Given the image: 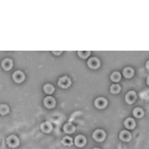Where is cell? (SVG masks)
<instances>
[{
    "label": "cell",
    "mask_w": 149,
    "mask_h": 149,
    "mask_svg": "<svg viewBox=\"0 0 149 149\" xmlns=\"http://www.w3.org/2000/svg\"><path fill=\"white\" fill-rule=\"evenodd\" d=\"M6 142L8 144L9 147L16 148L17 146H19V144H20V140H19V138L16 135H10L7 137Z\"/></svg>",
    "instance_id": "6da1fadb"
},
{
    "label": "cell",
    "mask_w": 149,
    "mask_h": 149,
    "mask_svg": "<svg viewBox=\"0 0 149 149\" xmlns=\"http://www.w3.org/2000/svg\"><path fill=\"white\" fill-rule=\"evenodd\" d=\"M105 136H107V134H105V132L103 131L102 129H97V130H95L93 133V139H95V141H98V142H102V141L104 140Z\"/></svg>",
    "instance_id": "7a4b0ae2"
},
{
    "label": "cell",
    "mask_w": 149,
    "mask_h": 149,
    "mask_svg": "<svg viewBox=\"0 0 149 149\" xmlns=\"http://www.w3.org/2000/svg\"><path fill=\"white\" fill-rule=\"evenodd\" d=\"M71 84H72L71 79H70L69 77H67V76L62 77V78H60L59 81H58V85H59L60 88H69V86H71Z\"/></svg>",
    "instance_id": "3957f363"
},
{
    "label": "cell",
    "mask_w": 149,
    "mask_h": 149,
    "mask_svg": "<svg viewBox=\"0 0 149 149\" xmlns=\"http://www.w3.org/2000/svg\"><path fill=\"white\" fill-rule=\"evenodd\" d=\"M12 78H13V81H15V83L21 84L24 80H25V74H24L23 72H21V71H16L15 73L13 74Z\"/></svg>",
    "instance_id": "277c9868"
},
{
    "label": "cell",
    "mask_w": 149,
    "mask_h": 149,
    "mask_svg": "<svg viewBox=\"0 0 149 149\" xmlns=\"http://www.w3.org/2000/svg\"><path fill=\"white\" fill-rule=\"evenodd\" d=\"M88 66L90 67L91 69L95 70V69L100 68V61L97 59V58L93 57V58H91V59L88 61Z\"/></svg>",
    "instance_id": "5b68a950"
},
{
    "label": "cell",
    "mask_w": 149,
    "mask_h": 149,
    "mask_svg": "<svg viewBox=\"0 0 149 149\" xmlns=\"http://www.w3.org/2000/svg\"><path fill=\"white\" fill-rule=\"evenodd\" d=\"M95 105L97 109H102L107 105V100H105L104 97H97V100H95Z\"/></svg>",
    "instance_id": "8992f818"
},
{
    "label": "cell",
    "mask_w": 149,
    "mask_h": 149,
    "mask_svg": "<svg viewBox=\"0 0 149 149\" xmlns=\"http://www.w3.org/2000/svg\"><path fill=\"white\" fill-rule=\"evenodd\" d=\"M44 105L47 109H53L56 105V100L53 97H46L44 98Z\"/></svg>",
    "instance_id": "52a82bcc"
},
{
    "label": "cell",
    "mask_w": 149,
    "mask_h": 149,
    "mask_svg": "<svg viewBox=\"0 0 149 149\" xmlns=\"http://www.w3.org/2000/svg\"><path fill=\"white\" fill-rule=\"evenodd\" d=\"M136 97H137V95H136V93L133 92V91H130V92H128V93H126L125 102L128 103V104H132V103H133L136 100Z\"/></svg>",
    "instance_id": "ba28073f"
},
{
    "label": "cell",
    "mask_w": 149,
    "mask_h": 149,
    "mask_svg": "<svg viewBox=\"0 0 149 149\" xmlns=\"http://www.w3.org/2000/svg\"><path fill=\"white\" fill-rule=\"evenodd\" d=\"M86 143V138L84 135H78L74 138V144L78 147H84Z\"/></svg>",
    "instance_id": "9c48e42d"
},
{
    "label": "cell",
    "mask_w": 149,
    "mask_h": 149,
    "mask_svg": "<svg viewBox=\"0 0 149 149\" xmlns=\"http://www.w3.org/2000/svg\"><path fill=\"white\" fill-rule=\"evenodd\" d=\"M41 130L45 133H49L53 130V125L51 123V121H45L41 124Z\"/></svg>",
    "instance_id": "30bf717a"
},
{
    "label": "cell",
    "mask_w": 149,
    "mask_h": 149,
    "mask_svg": "<svg viewBox=\"0 0 149 149\" xmlns=\"http://www.w3.org/2000/svg\"><path fill=\"white\" fill-rule=\"evenodd\" d=\"M1 66L5 71H9V70L12 69L13 67V61L11 59H4L3 61L1 62Z\"/></svg>",
    "instance_id": "8fae6325"
},
{
    "label": "cell",
    "mask_w": 149,
    "mask_h": 149,
    "mask_svg": "<svg viewBox=\"0 0 149 149\" xmlns=\"http://www.w3.org/2000/svg\"><path fill=\"white\" fill-rule=\"evenodd\" d=\"M119 138H120V140L127 142V141H129L131 139L130 132L127 131V130H122L120 133H119Z\"/></svg>",
    "instance_id": "7c38bea8"
},
{
    "label": "cell",
    "mask_w": 149,
    "mask_h": 149,
    "mask_svg": "<svg viewBox=\"0 0 149 149\" xmlns=\"http://www.w3.org/2000/svg\"><path fill=\"white\" fill-rule=\"evenodd\" d=\"M122 74H123L124 78L130 79V78L133 77V74H134V70L132 69V68H130V67H126V68H124L123 72H122Z\"/></svg>",
    "instance_id": "4fadbf2b"
},
{
    "label": "cell",
    "mask_w": 149,
    "mask_h": 149,
    "mask_svg": "<svg viewBox=\"0 0 149 149\" xmlns=\"http://www.w3.org/2000/svg\"><path fill=\"white\" fill-rule=\"evenodd\" d=\"M124 126L128 129H133L134 127H135V121H134L133 118L128 117V118H126L125 120H124Z\"/></svg>",
    "instance_id": "5bb4252c"
},
{
    "label": "cell",
    "mask_w": 149,
    "mask_h": 149,
    "mask_svg": "<svg viewBox=\"0 0 149 149\" xmlns=\"http://www.w3.org/2000/svg\"><path fill=\"white\" fill-rule=\"evenodd\" d=\"M76 130V126L74 125L73 123H71V122H69V123H66L64 125V131L66 132V133H73Z\"/></svg>",
    "instance_id": "9a60e30c"
},
{
    "label": "cell",
    "mask_w": 149,
    "mask_h": 149,
    "mask_svg": "<svg viewBox=\"0 0 149 149\" xmlns=\"http://www.w3.org/2000/svg\"><path fill=\"white\" fill-rule=\"evenodd\" d=\"M43 88H44V92L46 93L47 95H52V93H54V91H55L54 86L51 85V84H46Z\"/></svg>",
    "instance_id": "2e32d148"
},
{
    "label": "cell",
    "mask_w": 149,
    "mask_h": 149,
    "mask_svg": "<svg viewBox=\"0 0 149 149\" xmlns=\"http://www.w3.org/2000/svg\"><path fill=\"white\" fill-rule=\"evenodd\" d=\"M121 79V74L119 72H113L111 74H110V80L112 81H114V83H117V81H119Z\"/></svg>",
    "instance_id": "e0dca14e"
},
{
    "label": "cell",
    "mask_w": 149,
    "mask_h": 149,
    "mask_svg": "<svg viewBox=\"0 0 149 149\" xmlns=\"http://www.w3.org/2000/svg\"><path fill=\"white\" fill-rule=\"evenodd\" d=\"M133 115L135 117H137V118H141V117H143V115H144L143 109H141V107H136V109H133Z\"/></svg>",
    "instance_id": "ac0fdd59"
},
{
    "label": "cell",
    "mask_w": 149,
    "mask_h": 149,
    "mask_svg": "<svg viewBox=\"0 0 149 149\" xmlns=\"http://www.w3.org/2000/svg\"><path fill=\"white\" fill-rule=\"evenodd\" d=\"M73 138H71L70 136H65V137L62 139V143L66 146H72L73 145Z\"/></svg>",
    "instance_id": "d6986e66"
},
{
    "label": "cell",
    "mask_w": 149,
    "mask_h": 149,
    "mask_svg": "<svg viewBox=\"0 0 149 149\" xmlns=\"http://www.w3.org/2000/svg\"><path fill=\"white\" fill-rule=\"evenodd\" d=\"M121 90V86L117 84H113L112 86H110V93H118Z\"/></svg>",
    "instance_id": "ffe728a7"
},
{
    "label": "cell",
    "mask_w": 149,
    "mask_h": 149,
    "mask_svg": "<svg viewBox=\"0 0 149 149\" xmlns=\"http://www.w3.org/2000/svg\"><path fill=\"white\" fill-rule=\"evenodd\" d=\"M9 112V107L7 104H1L0 105V113L2 115H5Z\"/></svg>",
    "instance_id": "44dd1931"
},
{
    "label": "cell",
    "mask_w": 149,
    "mask_h": 149,
    "mask_svg": "<svg viewBox=\"0 0 149 149\" xmlns=\"http://www.w3.org/2000/svg\"><path fill=\"white\" fill-rule=\"evenodd\" d=\"M78 55L81 58V59H86L88 57H90L91 52L90 51H79Z\"/></svg>",
    "instance_id": "7402d4cb"
},
{
    "label": "cell",
    "mask_w": 149,
    "mask_h": 149,
    "mask_svg": "<svg viewBox=\"0 0 149 149\" xmlns=\"http://www.w3.org/2000/svg\"><path fill=\"white\" fill-rule=\"evenodd\" d=\"M53 54H55V55H61V54H62V51H59V52L53 51Z\"/></svg>",
    "instance_id": "603a6c76"
},
{
    "label": "cell",
    "mask_w": 149,
    "mask_h": 149,
    "mask_svg": "<svg viewBox=\"0 0 149 149\" xmlns=\"http://www.w3.org/2000/svg\"><path fill=\"white\" fill-rule=\"evenodd\" d=\"M146 69L149 71V61H147V63H146Z\"/></svg>",
    "instance_id": "cb8c5ba5"
},
{
    "label": "cell",
    "mask_w": 149,
    "mask_h": 149,
    "mask_svg": "<svg viewBox=\"0 0 149 149\" xmlns=\"http://www.w3.org/2000/svg\"><path fill=\"white\" fill-rule=\"evenodd\" d=\"M146 81H147V85L149 86V76L147 77V80H146Z\"/></svg>",
    "instance_id": "d4e9b609"
},
{
    "label": "cell",
    "mask_w": 149,
    "mask_h": 149,
    "mask_svg": "<svg viewBox=\"0 0 149 149\" xmlns=\"http://www.w3.org/2000/svg\"><path fill=\"white\" fill-rule=\"evenodd\" d=\"M93 149H100V148H93Z\"/></svg>",
    "instance_id": "484cf974"
}]
</instances>
